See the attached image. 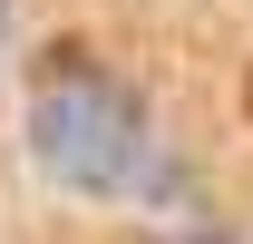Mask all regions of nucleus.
I'll return each mask as SVG.
<instances>
[{"label": "nucleus", "instance_id": "1", "mask_svg": "<svg viewBox=\"0 0 253 244\" xmlns=\"http://www.w3.org/2000/svg\"><path fill=\"white\" fill-rule=\"evenodd\" d=\"M30 137L49 156V176L88 185V195H185V176L156 156L146 108L88 68V49H49L39 59V98H30Z\"/></svg>", "mask_w": 253, "mask_h": 244}, {"label": "nucleus", "instance_id": "2", "mask_svg": "<svg viewBox=\"0 0 253 244\" xmlns=\"http://www.w3.org/2000/svg\"><path fill=\"white\" fill-rule=\"evenodd\" d=\"M195 244H234V235H195Z\"/></svg>", "mask_w": 253, "mask_h": 244}, {"label": "nucleus", "instance_id": "3", "mask_svg": "<svg viewBox=\"0 0 253 244\" xmlns=\"http://www.w3.org/2000/svg\"><path fill=\"white\" fill-rule=\"evenodd\" d=\"M0 30H10V0H0Z\"/></svg>", "mask_w": 253, "mask_h": 244}, {"label": "nucleus", "instance_id": "4", "mask_svg": "<svg viewBox=\"0 0 253 244\" xmlns=\"http://www.w3.org/2000/svg\"><path fill=\"white\" fill-rule=\"evenodd\" d=\"M244 108H253V78H244Z\"/></svg>", "mask_w": 253, "mask_h": 244}]
</instances>
